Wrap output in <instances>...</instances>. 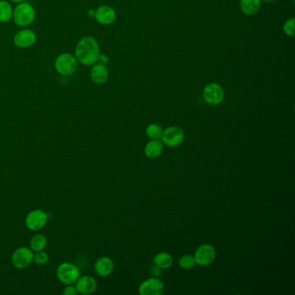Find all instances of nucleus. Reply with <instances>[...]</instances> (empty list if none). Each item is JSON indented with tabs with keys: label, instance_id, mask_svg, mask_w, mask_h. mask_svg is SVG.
I'll return each mask as SVG.
<instances>
[{
	"label": "nucleus",
	"instance_id": "423d86ee",
	"mask_svg": "<svg viewBox=\"0 0 295 295\" xmlns=\"http://www.w3.org/2000/svg\"><path fill=\"white\" fill-rule=\"evenodd\" d=\"M49 220V215L42 210H34L30 212L25 218V225L29 230L38 231L46 225Z\"/></svg>",
	"mask_w": 295,
	"mask_h": 295
},
{
	"label": "nucleus",
	"instance_id": "393cba45",
	"mask_svg": "<svg viewBox=\"0 0 295 295\" xmlns=\"http://www.w3.org/2000/svg\"><path fill=\"white\" fill-rule=\"evenodd\" d=\"M78 292L75 286H73V284L71 285H67L64 290L62 291V294L64 295H76Z\"/></svg>",
	"mask_w": 295,
	"mask_h": 295
},
{
	"label": "nucleus",
	"instance_id": "bb28decb",
	"mask_svg": "<svg viewBox=\"0 0 295 295\" xmlns=\"http://www.w3.org/2000/svg\"><path fill=\"white\" fill-rule=\"evenodd\" d=\"M13 2H16V3H19V2H22L23 0H12Z\"/></svg>",
	"mask_w": 295,
	"mask_h": 295
},
{
	"label": "nucleus",
	"instance_id": "dca6fc26",
	"mask_svg": "<svg viewBox=\"0 0 295 295\" xmlns=\"http://www.w3.org/2000/svg\"><path fill=\"white\" fill-rule=\"evenodd\" d=\"M163 146H164V144L162 143L160 140H150L149 142H147L145 146L144 152L147 158L156 159L163 152Z\"/></svg>",
	"mask_w": 295,
	"mask_h": 295
},
{
	"label": "nucleus",
	"instance_id": "a211bd4d",
	"mask_svg": "<svg viewBox=\"0 0 295 295\" xmlns=\"http://www.w3.org/2000/svg\"><path fill=\"white\" fill-rule=\"evenodd\" d=\"M153 263L160 269H167L173 263V258L167 252H160L153 258Z\"/></svg>",
	"mask_w": 295,
	"mask_h": 295
},
{
	"label": "nucleus",
	"instance_id": "39448f33",
	"mask_svg": "<svg viewBox=\"0 0 295 295\" xmlns=\"http://www.w3.org/2000/svg\"><path fill=\"white\" fill-rule=\"evenodd\" d=\"M13 17L17 25L27 26L34 20L35 11L28 3L20 4L16 7Z\"/></svg>",
	"mask_w": 295,
	"mask_h": 295
},
{
	"label": "nucleus",
	"instance_id": "6ab92c4d",
	"mask_svg": "<svg viewBox=\"0 0 295 295\" xmlns=\"http://www.w3.org/2000/svg\"><path fill=\"white\" fill-rule=\"evenodd\" d=\"M47 238L42 234H37L31 238L30 246L32 251L38 252L44 250L46 248Z\"/></svg>",
	"mask_w": 295,
	"mask_h": 295
},
{
	"label": "nucleus",
	"instance_id": "ddd939ff",
	"mask_svg": "<svg viewBox=\"0 0 295 295\" xmlns=\"http://www.w3.org/2000/svg\"><path fill=\"white\" fill-rule=\"evenodd\" d=\"M115 264L112 259L109 257H101L95 261L94 271L101 277H108L113 273Z\"/></svg>",
	"mask_w": 295,
	"mask_h": 295
},
{
	"label": "nucleus",
	"instance_id": "1a4fd4ad",
	"mask_svg": "<svg viewBox=\"0 0 295 295\" xmlns=\"http://www.w3.org/2000/svg\"><path fill=\"white\" fill-rule=\"evenodd\" d=\"M56 68L62 75H71L77 68V61L72 55L62 54L56 59Z\"/></svg>",
	"mask_w": 295,
	"mask_h": 295
},
{
	"label": "nucleus",
	"instance_id": "f257e3e1",
	"mask_svg": "<svg viewBox=\"0 0 295 295\" xmlns=\"http://www.w3.org/2000/svg\"><path fill=\"white\" fill-rule=\"evenodd\" d=\"M75 56L78 61L85 65H92L99 60V45L97 41L91 37L82 38L75 49Z\"/></svg>",
	"mask_w": 295,
	"mask_h": 295
},
{
	"label": "nucleus",
	"instance_id": "b1692460",
	"mask_svg": "<svg viewBox=\"0 0 295 295\" xmlns=\"http://www.w3.org/2000/svg\"><path fill=\"white\" fill-rule=\"evenodd\" d=\"M49 255L44 250L36 252V254L33 255V261L38 265H44L48 263L49 261Z\"/></svg>",
	"mask_w": 295,
	"mask_h": 295
},
{
	"label": "nucleus",
	"instance_id": "20e7f679",
	"mask_svg": "<svg viewBox=\"0 0 295 295\" xmlns=\"http://www.w3.org/2000/svg\"><path fill=\"white\" fill-rule=\"evenodd\" d=\"M185 134L183 129L176 126L169 127L163 131L161 136L162 143L169 147H177L183 143Z\"/></svg>",
	"mask_w": 295,
	"mask_h": 295
},
{
	"label": "nucleus",
	"instance_id": "0eeeda50",
	"mask_svg": "<svg viewBox=\"0 0 295 295\" xmlns=\"http://www.w3.org/2000/svg\"><path fill=\"white\" fill-rule=\"evenodd\" d=\"M34 253L27 247H20L16 249L12 255V262L14 267L19 269H24L29 267L33 261Z\"/></svg>",
	"mask_w": 295,
	"mask_h": 295
},
{
	"label": "nucleus",
	"instance_id": "4468645a",
	"mask_svg": "<svg viewBox=\"0 0 295 295\" xmlns=\"http://www.w3.org/2000/svg\"><path fill=\"white\" fill-rule=\"evenodd\" d=\"M36 34L32 31L25 30L19 31L14 38V43L17 46L20 48H26L31 46L36 42Z\"/></svg>",
	"mask_w": 295,
	"mask_h": 295
},
{
	"label": "nucleus",
	"instance_id": "f03ea898",
	"mask_svg": "<svg viewBox=\"0 0 295 295\" xmlns=\"http://www.w3.org/2000/svg\"><path fill=\"white\" fill-rule=\"evenodd\" d=\"M56 277L60 282L65 285L75 284L80 277V270L71 262H63L56 269Z\"/></svg>",
	"mask_w": 295,
	"mask_h": 295
},
{
	"label": "nucleus",
	"instance_id": "aec40b11",
	"mask_svg": "<svg viewBox=\"0 0 295 295\" xmlns=\"http://www.w3.org/2000/svg\"><path fill=\"white\" fill-rule=\"evenodd\" d=\"M163 128L159 124L152 123L146 128V133L147 137L151 140H160L163 134Z\"/></svg>",
	"mask_w": 295,
	"mask_h": 295
},
{
	"label": "nucleus",
	"instance_id": "412c9836",
	"mask_svg": "<svg viewBox=\"0 0 295 295\" xmlns=\"http://www.w3.org/2000/svg\"><path fill=\"white\" fill-rule=\"evenodd\" d=\"M13 16V10L7 1H0V22L9 21Z\"/></svg>",
	"mask_w": 295,
	"mask_h": 295
},
{
	"label": "nucleus",
	"instance_id": "f3484780",
	"mask_svg": "<svg viewBox=\"0 0 295 295\" xmlns=\"http://www.w3.org/2000/svg\"><path fill=\"white\" fill-rule=\"evenodd\" d=\"M109 70L103 64H96L91 69V79L95 83L103 84L109 79Z\"/></svg>",
	"mask_w": 295,
	"mask_h": 295
},
{
	"label": "nucleus",
	"instance_id": "9b49d317",
	"mask_svg": "<svg viewBox=\"0 0 295 295\" xmlns=\"http://www.w3.org/2000/svg\"><path fill=\"white\" fill-rule=\"evenodd\" d=\"M75 288L81 294H91L96 291V280L89 275L79 277L75 282Z\"/></svg>",
	"mask_w": 295,
	"mask_h": 295
},
{
	"label": "nucleus",
	"instance_id": "2eb2a0df",
	"mask_svg": "<svg viewBox=\"0 0 295 295\" xmlns=\"http://www.w3.org/2000/svg\"><path fill=\"white\" fill-rule=\"evenodd\" d=\"M240 10L244 15L253 16L260 11L261 0H240Z\"/></svg>",
	"mask_w": 295,
	"mask_h": 295
},
{
	"label": "nucleus",
	"instance_id": "6e6552de",
	"mask_svg": "<svg viewBox=\"0 0 295 295\" xmlns=\"http://www.w3.org/2000/svg\"><path fill=\"white\" fill-rule=\"evenodd\" d=\"M193 256L196 261V264L203 267L209 266L215 261L216 249L211 244H202L196 249Z\"/></svg>",
	"mask_w": 295,
	"mask_h": 295
},
{
	"label": "nucleus",
	"instance_id": "a878e982",
	"mask_svg": "<svg viewBox=\"0 0 295 295\" xmlns=\"http://www.w3.org/2000/svg\"><path fill=\"white\" fill-rule=\"evenodd\" d=\"M261 1H264V2H267V3H272L274 0H261Z\"/></svg>",
	"mask_w": 295,
	"mask_h": 295
},
{
	"label": "nucleus",
	"instance_id": "f8f14e48",
	"mask_svg": "<svg viewBox=\"0 0 295 295\" xmlns=\"http://www.w3.org/2000/svg\"><path fill=\"white\" fill-rule=\"evenodd\" d=\"M94 17L97 21L102 25H109L115 22L116 19V13L115 9L109 6L100 7L94 13Z\"/></svg>",
	"mask_w": 295,
	"mask_h": 295
},
{
	"label": "nucleus",
	"instance_id": "5701e85b",
	"mask_svg": "<svg viewBox=\"0 0 295 295\" xmlns=\"http://www.w3.org/2000/svg\"><path fill=\"white\" fill-rule=\"evenodd\" d=\"M283 31L284 33L292 38L295 34V19L291 18L286 20V22L283 25Z\"/></svg>",
	"mask_w": 295,
	"mask_h": 295
},
{
	"label": "nucleus",
	"instance_id": "4be33fe9",
	"mask_svg": "<svg viewBox=\"0 0 295 295\" xmlns=\"http://www.w3.org/2000/svg\"><path fill=\"white\" fill-rule=\"evenodd\" d=\"M178 264L179 267L182 269L184 270H189V269H192L193 267H195L196 265V261L194 259V256L191 255H183V256H181L179 261H178Z\"/></svg>",
	"mask_w": 295,
	"mask_h": 295
},
{
	"label": "nucleus",
	"instance_id": "7ed1b4c3",
	"mask_svg": "<svg viewBox=\"0 0 295 295\" xmlns=\"http://www.w3.org/2000/svg\"><path fill=\"white\" fill-rule=\"evenodd\" d=\"M224 87L218 82H211L207 84L203 91V97L205 103L211 106H218L224 102Z\"/></svg>",
	"mask_w": 295,
	"mask_h": 295
},
{
	"label": "nucleus",
	"instance_id": "9d476101",
	"mask_svg": "<svg viewBox=\"0 0 295 295\" xmlns=\"http://www.w3.org/2000/svg\"><path fill=\"white\" fill-rule=\"evenodd\" d=\"M139 292L141 295H161L164 292V284L158 277H151L140 284Z\"/></svg>",
	"mask_w": 295,
	"mask_h": 295
}]
</instances>
